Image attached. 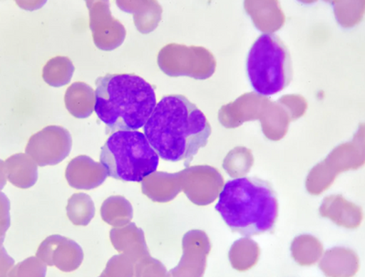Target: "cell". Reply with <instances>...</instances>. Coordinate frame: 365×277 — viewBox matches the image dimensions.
Instances as JSON below:
<instances>
[{"label":"cell","instance_id":"30bf717a","mask_svg":"<svg viewBox=\"0 0 365 277\" xmlns=\"http://www.w3.org/2000/svg\"><path fill=\"white\" fill-rule=\"evenodd\" d=\"M36 256L48 266H56L61 272L70 273L79 268L84 258L83 250L71 238L53 234L38 246Z\"/></svg>","mask_w":365,"mask_h":277},{"label":"cell","instance_id":"4fadbf2b","mask_svg":"<svg viewBox=\"0 0 365 277\" xmlns=\"http://www.w3.org/2000/svg\"><path fill=\"white\" fill-rule=\"evenodd\" d=\"M110 239L114 249L129 257L135 263L150 256L145 234L135 223L113 227L110 232Z\"/></svg>","mask_w":365,"mask_h":277},{"label":"cell","instance_id":"ba28073f","mask_svg":"<svg viewBox=\"0 0 365 277\" xmlns=\"http://www.w3.org/2000/svg\"><path fill=\"white\" fill-rule=\"evenodd\" d=\"M90 13V28L98 48L112 51L123 43L126 37L125 26L114 19L108 1H86Z\"/></svg>","mask_w":365,"mask_h":277},{"label":"cell","instance_id":"7402d4cb","mask_svg":"<svg viewBox=\"0 0 365 277\" xmlns=\"http://www.w3.org/2000/svg\"><path fill=\"white\" fill-rule=\"evenodd\" d=\"M46 273H47V265L36 256L19 263L11 273H8V276H45Z\"/></svg>","mask_w":365,"mask_h":277},{"label":"cell","instance_id":"3957f363","mask_svg":"<svg viewBox=\"0 0 365 277\" xmlns=\"http://www.w3.org/2000/svg\"><path fill=\"white\" fill-rule=\"evenodd\" d=\"M96 113L106 133L143 128L156 106L154 87L133 74H107L96 80Z\"/></svg>","mask_w":365,"mask_h":277},{"label":"cell","instance_id":"7c38bea8","mask_svg":"<svg viewBox=\"0 0 365 277\" xmlns=\"http://www.w3.org/2000/svg\"><path fill=\"white\" fill-rule=\"evenodd\" d=\"M68 185L78 190H93L99 187L108 177L102 162L93 161L86 155L71 160L65 172Z\"/></svg>","mask_w":365,"mask_h":277},{"label":"cell","instance_id":"9a60e30c","mask_svg":"<svg viewBox=\"0 0 365 277\" xmlns=\"http://www.w3.org/2000/svg\"><path fill=\"white\" fill-rule=\"evenodd\" d=\"M182 191L180 172H155L142 181V192L152 201L168 203Z\"/></svg>","mask_w":365,"mask_h":277},{"label":"cell","instance_id":"5b68a950","mask_svg":"<svg viewBox=\"0 0 365 277\" xmlns=\"http://www.w3.org/2000/svg\"><path fill=\"white\" fill-rule=\"evenodd\" d=\"M246 68L250 85L259 95L279 93L292 80L291 54L275 34L264 33L257 38L247 55Z\"/></svg>","mask_w":365,"mask_h":277},{"label":"cell","instance_id":"ac0fdd59","mask_svg":"<svg viewBox=\"0 0 365 277\" xmlns=\"http://www.w3.org/2000/svg\"><path fill=\"white\" fill-rule=\"evenodd\" d=\"M101 216L110 226L119 227L128 224L133 217L131 203L120 195L107 198L101 207Z\"/></svg>","mask_w":365,"mask_h":277},{"label":"cell","instance_id":"8fae6325","mask_svg":"<svg viewBox=\"0 0 365 277\" xmlns=\"http://www.w3.org/2000/svg\"><path fill=\"white\" fill-rule=\"evenodd\" d=\"M184 255L179 265L172 269L171 276L203 275L205 258L210 250L208 238L204 232L198 230L190 231L182 238Z\"/></svg>","mask_w":365,"mask_h":277},{"label":"cell","instance_id":"603a6c76","mask_svg":"<svg viewBox=\"0 0 365 277\" xmlns=\"http://www.w3.org/2000/svg\"><path fill=\"white\" fill-rule=\"evenodd\" d=\"M165 268L159 261L151 256L135 263V276H165Z\"/></svg>","mask_w":365,"mask_h":277},{"label":"cell","instance_id":"6da1fadb","mask_svg":"<svg viewBox=\"0 0 365 277\" xmlns=\"http://www.w3.org/2000/svg\"><path fill=\"white\" fill-rule=\"evenodd\" d=\"M150 145L164 161L190 164L195 155L207 145L211 126L194 103L179 94L168 95L156 104L143 126Z\"/></svg>","mask_w":365,"mask_h":277},{"label":"cell","instance_id":"52a82bcc","mask_svg":"<svg viewBox=\"0 0 365 277\" xmlns=\"http://www.w3.org/2000/svg\"><path fill=\"white\" fill-rule=\"evenodd\" d=\"M73 138L70 132L61 126L45 127L29 138L26 153L38 166L56 165L70 155Z\"/></svg>","mask_w":365,"mask_h":277},{"label":"cell","instance_id":"7a4b0ae2","mask_svg":"<svg viewBox=\"0 0 365 277\" xmlns=\"http://www.w3.org/2000/svg\"><path fill=\"white\" fill-rule=\"evenodd\" d=\"M216 210L233 232L252 237L274 232L279 202L268 181L241 177L225 184Z\"/></svg>","mask_w":365,"mask_h":277},{"label":"cell","instance_id":"ffe728a7","mask_svg":"<svg viewBox=\"0 0 365 277\" xmlns=\"http://www.w3.org/2000/svg\"><path fill=\"white\" fill-rule=\"evenodd\" d=\"M66 211L74 226H86L96 215V205L90 195L78 192L68 199Z\"/></svg>","mask_w":365,"mask_h":277},{"label":"cell","instance_id":"d6986e66","mask_svg":"<svg viewBox=\"0 0 365 277\" xmlns=\"http://www.w3.org/2000/svg\"><path fill=\"white\" fill-rule=\"evenodd\" d=\"M75 67L68 57L58 56L51 58L42 70V78L46 83L55 88H60L71 83Z\"/></svg>","mask_w":365,"mask_h":277},{"label":"cell","instance_id":"277c9868","mask_svg":"<svg viewBox=\"0 0 365 277\" xmlns=\"http://www.w3.org/2000/svg\"><path fill=\"white\" fill-rule=\"evenodd\" d=\"M100 161L110 177L123 182H142L156 171L159 156L145 133L119 130L101 149Z\"/></svg>","mask_w":365,"mask_h":277},{"label":"cell","instance_id":"2e32d148","mask_svg":"<svg viewBox=\"0 0 365 277\" xmlns=\"http://www.w3.org/2000/svg\"><path fill=\"white\" fill-rule=\"evenodd\" d=\"M120 11L133 15L137 31L142 34L154 31L162 19V6L158 1L149 0H132V1H116Z\"/></svg>","mask_w":365,"mask_h":277},{"label":"cell","instance_id":"44dd1931","mask_svg":"<svg viewBox=\"0 0 365 277\" xmlns=\"http://www.w3.org/2000/svg\"><path fill=\"white\" fill-rule=\"evenodd\" d=\"M135 276V263L129 257L120 254L114 256L107 263L106 270L101 276H125L132 277Z\"/></svg>","mask_w":365,"mask_h":277},{"label":"cell","instance_id":"cb8c5ba5","mask_svg":"<svg viewBox=\"0 0 365 277\" xmlns=\"http://www.w3.org/2000/svg\"><path fill=\"white\" fill-rule=\"evenodd\" d=\"M46 2H38V1H27V2H17V4L21 6L24 9H36L41 8L42 5H44Z\"/></svg>","mask_w":365,"mask_h":277},{"label":"cell","instance_id":"5bb4252c","mask_svg":"<svg viewBox=\"0 0 365 277\" xmlns=\"http://www.w3.org/2000/svg\"><path fill=\"white\" fill-rule=\"evenodd\" d=\"M1 164L2 175L16 187L29 189L38 181V164L27 153L12 155Z\"/></svg>","mask_w":365,"mask_h":277},{"label":"cell","instance_id":"e0dca14e","mask_svg":"<svg viewBox=\"0 0 365 277\" xmlns=\"http://www.w3.org/2000/svg\"><path fill=\"white\" fill-rule=\"evenodd\" d=\"M68 112L77 119H86L96 109V90L86 83H74L68 88L64 97Z\"/></svg>","mask_w":365,"mask_h":277},{"label":"cell","instance_id":"8992f818","mask_svg":"<svg viewBox=\"0 0 365 277\" xmlns=\"http://www.w3.org/2000/svg\"><path fill=\"white\" fill-rule=\"evenodd\" d=\"M158 66L171 77L188 76L205 80L214 73L216 61L205 48L168 44L159 51Z\"/></svg>","mask_w":365,"mask_h":277},{"label":"cell","instance_id":"9c48e42d","mask_svg":"<svg viewBox=\"0 0 365 277\" xmlns=\"http://www.w3.org/2000/svg\"><path fill=\"white\" fill-rule=\"evenodd\" d=\"M182 190L189 200L197 205H207L216 200L223 184L222 176L210 166H193L180 172Z\"/></svg>","mask_w":365,"mask_h":277}]
</instances>
